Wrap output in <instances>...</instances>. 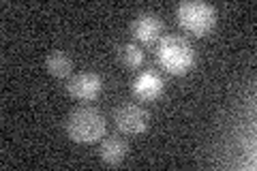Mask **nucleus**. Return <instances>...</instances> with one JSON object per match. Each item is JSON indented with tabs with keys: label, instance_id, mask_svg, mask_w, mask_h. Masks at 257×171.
I'll return each instance as SVG.
<instances>
[{
	"label": "nucleus",
	"instance_id": "obj_1",
	"mask_svg": "<svg viewBox=\"0 0 257 171\" xmlns=\"http://www.w3.org/2000/svg\"><path fill=\"white\" fill-rule=\"evenodd\" d=\"M157 60L170 75H187L195 64V52L187 39L178 35L163 37L157 47Z\"/></svg>",
	"mask_w": 257,
	"mask_h": 171
},
{
	"label": "nucleus",
	"instance_id": "obj_2",
	"mask_svg": "<svg viewBox=\"0 0 257 171\" xmlns=\"http://www.w3.org/2000/svg\"><path fill=\"white\" fill-rule=\"evenodd\" d=\"M105 116L94 107H79L67 120V135L75 143H94L105 137Z\"/></svg>",
	"mask_w": 257,
	"mask_h": 171
},
{
	"label": "nucleus",
	"instance_id": "obj_3",
	"mask_svg": "<svg viewBox=\"0 0 257 171\" xmlns=\"http://www.w3.org/2000/svg\"><path fill=\"white\" fill-rule=\"evenodd\" d=\"M176 20L191 35L204 37L214 28L216 9L208 3H180L176 7Z\"/></svg>",
	"mask_w": 257,
	"mask_h": 171
},
{
	"label": "nucleus",
	"instance_id": "obj_4",
	"mask_svg": "<svg viewBox=\"0 0 257 171\" xmlns=\"http://www.w3.org/2000/svg\"><path fill=\"white\" fill-rule=\"evenodd\" d=\"M114 122L124 135H142L150 126V113L138 103H122L114 111Z\"/></svg>",
	"mask_w": 257,
	"mask_h": 171
},
{
	"label": "nucleus",
	"instance_id": "obj_5",
	"mask_svg": "<svg viewBox=\"0 0 257 171\" xmlns=\"http://www.w3.org/2000/svg\"><path fill=\"white\" fill-rule=\"evenodd\" d=\"M67 90L75 101L90 103L99 99V94L103 92V79L96 73H77L75 77L69 79Z\"/></svg>",
	"mask_w": 257,
	"mask_h": 171
},
{
	"label": "nucleus",
	"instance_id": "obj_6",
	"mask_svg": "<svg viewBox=\"0 0 257 171\" xmlns=\"http://www.w3.org/2000/svg\"><path fill=\"white\" fill-rule=\"evenodd\" d=\"M163 88H165V81L163 77L155 71H142L138 77L133 79V94L138 96L140 101H157L161 94H163Z\"/></svg>",
	"mask_w": 257,
	"mask_h": 171
},
{
	"label": "nucleus",
	"instance_id": "obj_7",
	"mask_svg": "<svg viewBox=\"0 0 257 171\" xmlns=\"http://www.w3.org/2000/svg\"><path fill=\"white\" fill-rule=\"evenodd\" d=\"M161 32H163V22L155 13H142L131 22V35L140 43H155L161 39Z\"/></svg>",
	"mask_w": 257,
	"mask_h": 171
},
{
	"label": "nucleus",
	"instance_id": "obj_8",
	"mask_svg": "<svg viewBox=\"0 0 257 171\" xmlns=\"http://www.w3.org/2000/svg\"><path fill=\"white\" fill-rule=\"evenodd\" d=\"M126 150L128 148H126V141L122 139V137L111 135V137H105V139L101 141L99 156H101V160L105 162V165L116 167L126 158Z\"/></svg>",
	"mask_w": 257,
	"mask_h": 171
},
{
	"label": "nucleus",
	"instance_id": "obj_9",
	"mask_svg": "<svg viewBox=\"0 0 257 171\" xmlns=\"http://www.w3.org/2000/svg\"><path fill=\"white\" fill-rule=\"evenodd\" d=\"M45 69H47V73H50L52 77L62 79V77H67L71 73V69H73V62H71V58L64 52L56 50V52H52L45 58Z\"/></svg>",
	"mask_w": 257,
	"mask_h": 171
},
{
	"label": "nucleus",
	"instance_id": "obj_10",
	"mask_svg": "<svg viewBox=\"0 0 257 171\" xmlns=\"http://www.w3.org/2000/svg\"><path fill=\"white\" fill-rule=\"evenodd\" d=\"M118 60L122 67L126 69H142L144 67V60H146V56H144L142 47L135 45V43H124L122 47L118 50Z\"/></svg>",
	"mask_w": 257,
	"mask_h": 171
}]
</instances>
